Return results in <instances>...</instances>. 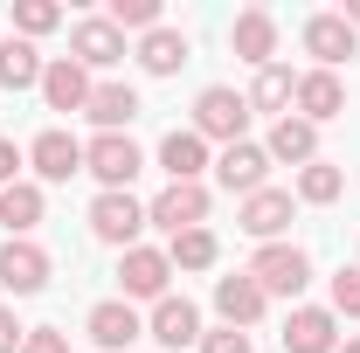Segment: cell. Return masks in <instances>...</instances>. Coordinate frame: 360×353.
<instances>
[{
  "mask_svg": "<svg viewBox=\"0 0 360 353\" xmlns=\"http://www.w3.org/2000/svg\"><path fill=\"white\" fill-rule=\"evenodd\" d=\"M49 250L42 243H35V236H7V250H0V284H7V291H14V298H35V291H42L49 284Z\"/></svg>",
  "mask_w": 360,
  "mask_h": 353,
  "instance_id": "cell-7",
  "label": "cell"
},
{
  "mask_svg": "<svg viewBox=\"0 0 360 353\" xmlns=\"http://www.w3.org/2000/svg\"><path fill=\"white\" fill-rule=\"evenodd\" d=\"M167 291H174V264H167V250H146V243H139V250L118 257V298H125V305H132V298H153V305H160Z\"/></svg>",
  "mask_w": 360,
  "mask_h": 353,
  "instance_id": "cell-6",
  "label": "cell"
},
{
  "mask_svg": "<svg viewBox=\"0 0 360 353\" xmlns=\"http://www.w3.org/2000/svg\"><path fill=\"white\" fill-rule=\"evenodd\" d=\"M236 229L257 236V243H277V236L291 229V194H284V187H257V194L236 208Z\"/></svg>",
  "mask_w": 360,
  "mask_h": 353,
  "instance_id": "cell-17",
  "label": "cell"
},
{
  "mask_svg": "<svg viewBox=\"0 0 360 353\" xmlns=\"http://www.w3.org/2000/svg\"><path fill=\"white\" fill-rule=\"evenodd\" d=\"M215 312H222V326L250 333V326L270 312V298H264V284H257L250 270H236V277H215Z\"/></svg>",
  "mask_w": 360,
  "mask_h": 353,
  "instance_id": "cell-13",
  "label": "cell"
},
{
  "mask_svg": "<svg viewBox=\"0 0 360 353\" xmlns=\"http://www.w3.org/2000/svg\"><path fill=\"white\" fill-rule=\"evenodd\" d=\"M201 353H250V333H236V326H215V333H201Z\"/></svg>",
  "mask_w": 360,
  "mask_h": 353,
  "instance_id": "cell-32",
  "label": "cell"
},
{
  "mask_svg": "<svg viewBox=\"0 0 360 353\" xmlns=\"http://www.w3.org/2000/svg\"><path fill=\"white\" fill-rule=\"evenodd\" d=\"M194 132L208 139V146H243V132H250V97L229 90V84H208L194 97Z\"/></svg>",
  "mask_w": 360,
  "mask_h": 353,
  "instance_id": "cell-2",
  "label": "cell"
},
{
  "mask_svg": "<svg viewBox=\"0 0 360 353\" xmlns=\"http://www.w3.org/2000/svg\"><path fill=\"white\" fill-rule=\"evenodd\" d=\"M333 319H360V270L333 277Z\"/></svg>",
  "mask_w": 360,
  "mask_h": 353,
  "instance_id": "cell-31",
  "label": "cell"
},
{
  "mask_svg": "<svg viewBox=\"0 0 360 353\" xmlns=\"http://www.w3.org/2000/svg\"><path fill=\"white\" fill-rule=\"evenodd\" d=\"M250 277L264 284V298H298V291L312 284V257H305L298 243H264V250L250 257Z\"/></svg>",
  "mask_w": 360,
  "mask_h": 353,
  "instance_id": "cell-4",
  "label": "cell"
},
{
  "mask_svg": "<svg viewBox=\"0 0 360 353\" xmlns=\"http://www.w3.org/2000/svg\"><path fill=\"white\" fill-rule=\"evenodd\" d=\"M90 90H97V84H90V70H84V63H70V56H56V63L42 70V104H49V111H84Z\"/></svg>",
  "mask_w": 360,
  "mask_h": 353,
  "instance_id": "cell-20",
  "label": "cell"
},
{
  "mask_svg": "<svg viewBox=\"0 0 360 353\" xmlns=\"http://www.w3.org/2000/svg\"><path fill=\"white\" fill-rule=\"evenodd\" d=\"M340 194H347V167H333V160H312V167H298V201L326 208V201H340Z\"/></svg>",
  "mask_w": 360,
  "mask_h": 353,
  "instance_id": "cell-28",
  "label": "cell"
},
{
  "mask_svg": "<svg viewBox=\"0 0 360 353\" xmlns=\"http://www.w3.org/2000/svg\"><path fill=\"white\" fill-rule=\"evenodd\" d=\"M215 257H222L215 229H187V236L167 243V264H174V270H215Z\"/></svg>",
  "mask_w": 360,
  "mask_h": 353,
  "instance_id": "cell-27",
  "label": "cell"
},
{
  "mask_svg": "<svg viewBox=\"0 0 360 353\" xmlns=\"http://www.w3.org/2000/svg\"><path fill=\"white\" fill-rule=\"evenodd\" d=\"M21 353H70V333H56V326H28Z\"/></svg>",
  "mask_w": 360,
  "mask_h": 353,
  "instance_id": "cell-33",
  "label": "cell"
},
{
  "mask_svg": "<svg viewBox=\"0 0 360 353\" xmlns=\"http://www.w3.org/2000/svg\"><path fill=\"white\" fill-rule=\"evenodd\" d=\"M28 167H35V187L84 174V139H70L63 125H49V132H35V146H28Z\"/></svg>",
  "mask_w": 360,
  "mask_h": 353,
  "instance_id": "cell-12",
  "label": "cell"
},
{
  "mask_svg": "<svg viewBox=\"0 0 360 353\" xmlns=\"http://www.w3.org/2000/svg\"><path fill=\"white\" fill-rule=\"evenodd\" d=\"M215 180H222L229 194L250 201L257 187H270V153H264V146H250V139H243V146H222V153H215Z\"/></svg>",
  "mask_w": 360,
  "mask_h": 353,
  "instance_id": "cell-14",
  "label": "cell"
},
{
  "mask_svg": "<svg viewBox=\"0 0 360 353\" xmlns=\"http://www.w3.org/2000/svg\"><path fill=\"white\" fill-rule=\"evenodd\" d=\"M146 340H160V347H201V312H194V298H180V291H167L160 305H153V319H146Z\"/></svg>",
  "mask_w": 360,
  "mask_h": 353,
  "instance_id": "cell-11",
  "label": "cell"
},
{
  "mask_svg": "<svg viewBox=\"0 0 360 353\" xmlns=\"http://www.w3.org/2000/svg\"><path fill=\"white\" fill-rule=\"evenodd\" d=\"M132 56H139V70H146V77H174L180 63H187V35L160 21L153 35H139V49H132Z\"/></svg>",
  "mask_w": 360,
  "mask_h": 353,
  "instance_id": "cell-24",
  "label": "cell"
},
{
  "mask_svg": "<svg viewBox=\"0 0 360 353\" xmlns=\"http://www.w3.org/2000/svg\"><path fill=\"white\" fill-rule=\"evenodd\" d=\"M160 167H167V180H201V167H215L208 160V139L194 132V125L187 132H167L160 139Z\"/></svg>",
  "mask_w": 360,
  "mask_h": 353,
  "instance_id": "cell-22",
  "label": "cell"
},
{
  "mask_svg": "<svg viewBox=\"0 0 360 353\" xmlns=\"http://www.w3.org/2000/svg\"><path fill=\"white\" fill-rule=\"evenodd\" d=\"M84 118L97 125V132H125V125L139 118V90L132 84H97L90 104H84Z\"/></svg>",
  "mask_w": 360,
  "mask_h": 353,
  "instance_id": "cell-21",
  "label": "cell"
},
{
  "mask_svg": "<svg viewBox=\"0 0 360 353\" xmlns=\"http://www.w3.org/2000/svg\"><path fill=\"white\" fill-rule=\"evenodd\" d=\"M21 340H28V326L14 319V305H0V353H21Z\"/></svg>",
  "mask_w": 360,
  "mask_h": 353,
  "instance_id": "cell-35",
  "label": "cell"
},
{
  "mask_svg": "<svg viewBox=\"0 0 360 353\" xmlns=\"http://www.w3.org/2000/svg\"><path fill=\"white\" fill-rule=\"evenodd\" d=\"M104 21H111L118 35H125V28L153 35V28H160V0H111V14H104Z\"/></svg>",
  "mask_w": 360,
  "mask_h": 353,
  "instance_id": "cell-30",
  "label": "cell"
},
{
  "mask_svg": "<svg viewBox=\"0 0 360 353\" xmlns=\"http://www.w3.org/2000/svg\"><path fill=\"white\" fill-rule=\"evenodd\" d=\"M14 28H21V42H35L49 28H63V7L56 0H14Z\"/></svg>",
  "mask_w": 360,
  "mask_h": 353,
  "instance_id": "cell-29",
  "label": "cell"
},
{
  "mask_svg": "<svg viewBox=\"0 0 360 353\" xmlns=\"http://www.w3.org/2000/svg\"><path fill=\"white\" fill-rule=\"evenodd\" d=\"M277 340H284V353H340V319H333V305H298Z\"/></svg>",
  "mask_w": 360,
  "mask_h": 353,
  "instance_id": "cell-9",
  "label": "cell"
},
{
  "mask_svg": "<svg viewBox=\"0 0 360 353\" xmlns=\"http://www.w3.org/2000/svg\"><path fill=\"white\" fill-rule=\"evenodd\" d=\"M208 208H215V201H208L201 180H167V187L146 201V222L167 229V243H174V236H187V229H208Z\"/></svg>",
  "mask_w": 360,
  "mask_h": 353,
  "instance_id": "cell-1",
  "label": "cell"
},
{
  "mask_svg": "<svg viewBox=\"0 0 360 353\" xmlns=\"http://www.w3.org/2000/svg\"><path fill=\"white\" fill-rule=\"evenodd\" d=\"M264 153H270V167H312V160H319V125H305V118L284 111V118L270 125Z\"/></svg>",
  "mask_w": 360,
  "mask_h": 353,
  "instance_id": "cell-19",
  "label": "cell"
},
{
  "mask_svg": "<svg viewBox=\"0 0 360 353\" xmlns=\"http://www.w3.org/2000/svg\"><path fill=\"white\" fill-rule=\"evenodd\" d=\"M21 167H28V153H21L14 139H0V187H14V180H21Z\"/></svg>",
  "mask_w": 360,
  "mask_h": 353,
  "instance_id": "cell-34",
  "label": "cell"
},
{
  "mask_svg": "<svg viewBox=\"0 0 360 353\" xmlns=\"http://www.w3.org/2000/svg\"><path fill=\"white\" fill-rule=\"evenodd\" d=\"M340 353H360V333H354V340H340Z\"/></svg>",
  "mask_w": 360,
  "mask_h": 353,
  "instance_id": "cell-37",
  "label": "cell"
},
{
  "mask_svg": "<svg viewBox=\"0 0 360 353\" xmlns=\"http://www.w3.org/2000/svg\"><path fill=\"white\" fill-rule=\"evenodd\" d=\"M42 49L35 42H21V35H7L0 42V90H42Z\"/></svg>",
  "mask_w": 360,
  "mask_h": 353,
  "instance_id": "cell-23",
  "label": "cell"
},
{
  "mask_svg": "<svg viewBox=\"0 0 360 353\" xmlns=\"http://www.w3.org/2000/svg\"><path fill=\"white\" fill-rule=\"evenodd\" d=\"M340 21H347V28L360 35V0H347V7H340Z\"/></svg>",
  "mask_w": 360,
  "mask_h": 353,
  "instance_id": "cell-36",
  "label": "cell"
},
{
  "mask_svg": "<svg viewBox=\"0 0 360 353\" xmlns=\"http://www.w3.org/2000/svg\"><path fill=\"white\" fill-rule=\"evenodd\" d=\"M84 333L97 340L104 353H125L132 340H146V319H139L125 298H104V305H90V319H84Z\"/></svg>",
  "mask_w": 360,
  "mask_h": 353,
  "instance_id": "cell-16",
  "label": "cell"
},
{
  "mask_svg": "<svg viewBox=\"0 0 360 353\" xmlns=\"http://www.w3.org/2000/svg\"><path fill=\"white\" fill-rule=\"evenodd\" d=\"M42 187H35V180H14V187H0V222H7V229H14V236H35V229H42Z\"/></svg>",
  "mask_w": 360,
  "mask_h": 353,
  "instance_id": "cell-25",
  "label": "cell"
},
{
  "mask_svg": "<svg viewBox=\"0 0 360 353\" xmlns=\"http://www.w3.org/2000/svg\"><path fill=\"white\" fill-rule=\"evenodd\" d=\"M291 90H298V77H291L284 63H264V70H257V84L243 90V97H250V111H277V118H284Z\"/></svg>",
  "mask_w": 360,
  "mask_h": 353,
  "instance_id": "cell-26",
  "label": "cell"
},
{
  "mask_svg": "<svg viewBox=\"0 0 360 353\" xmlns=\"http://www.w3.org/2000/svg\"><path fill=\"white\" fill-rule=\"evenodd\" d=\"M291 104H298L305 125H333V118L347 111V84H340V70H305L298 90H291Z\"/></svg>",
  "mask_w": 360,
  "mask_h": 353,
  "instance_id": "cell-10",
  "label": "cell"
},
{
  "mask_svg": "<svg viewBox=\"0 0 360 353\" xmlns=\"http://www.w3.org/2000/svg\"><path fill=\"white\" fill-rule=\"evenodd\" d=\"M70 63H84V70H118V63H125V35H118L104 14H84V21L70 28Z\"/></svg>",
  "mask_w": 360,
  "mask_h": 353,
  "instance_id": "cell-8",
  "label": "cell"
},
{
  "mask_svg": "<svg viewBox=\"0 0 360 353\" xmlns=\"http://www.w3.org/2000/svg\"><path fill=\"white\" fill-rule=\"evenodd\" d=\"M139 167H146V153L132 146V132H97L84 146V174H97L104 194H125V187L139 180Z\"/></svg>",
  "mask_w": 360,
  "mask_h": 353,
  "instance_id": "cell-3",
  "label": "cell"
},
{
  "mask_svg": "<svg viewBox=\"0 0 360 353\" xmlns=\"http://www.w3.org/2000/svg\"><path fill=\"white\" fill-rule=\"evenodd\" d=\"M139 229H146V201H139L132 187H125V194H97V201H90V236H97V243H111L118 257L139 250Z\"/></svg>",
  "mask_w": 360,
  "mask_h": 353,
  "instance_id": "cell-5",
  "label": "cell"
},
{
  "mask_svg": "<svg viewBox=\"0 0 360 353\" xmlns=\"http://www.w3.org/2000/svg\"><path fill=\"white\" fill-rule=\"evenodd\" d=\"M229 49H236L250 70L277 63V14H270V7H243V14H236V28H229Z\"/></svg>",
  "mask_w": 360,
  "mask_h": 353,
  "instance_id": "cell-15",
  "label": "cell"
},
{
  "mask_svg": "<svg viewBox=\"0 0 360 353\" xmlns=\"http://www.w3.org/2000/svg\"><path fill=\"white\" fill-rule=\"evenodd\" d=\"M305 56H312L319 70H340L347 56H360V35L340 14H312V21H305Z\"/></svg>",
  "mask_w": 360,
  "mask_h": 353,
  "instance_id": "cell-18",
  "label": "cell"
}]
</instances>
